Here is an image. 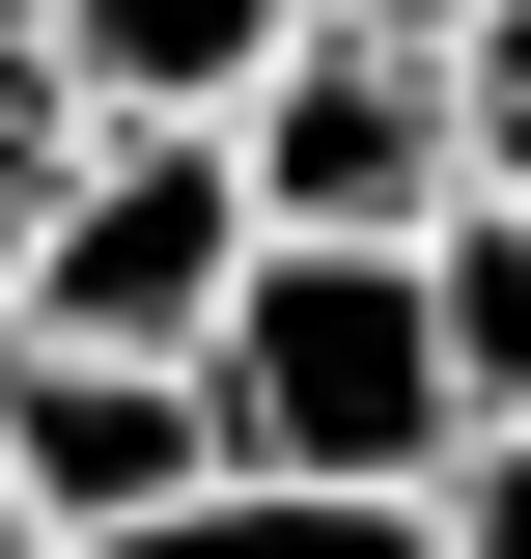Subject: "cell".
<instances>
[{"label":"cell","mask_w":531,"mask_h":559,"mask_svg":"<svg viewBox=\"0 0 531 559\" xmlns=\"http://www.w3.org/2000/svg\"><path fill=\"white\" fill-rule=\"evenodd\" d=\"M197 448L224 476H308V503H420L448 448V336H420V224H252L197 308Z\"/></svg>","instance_id":"6da1fadb"},{"label":"cell","mask_w":531,"mask_h":559,"mask_svg":"<svg viewBox=\"0 0 531 559\" xmlns=\"http://www.w3.org/2000/svg\"><path fill=\"white\" fill-rule=\"evenodd\" d=\"M224 252H252V197H224V112H57L0 336H113V364H197Z\"/></svg>","instance_id":"7a4b0ae2"},{"label":"cell","mask_w":531,"mask_h":559,"mask_svg":"<svg viewBox=\"0 0 531 559\" xmlns=\"http://www.w3.org/2000/svg\"><path fill=\"white\" fill-rule=\"evenodd\" d=\"M224 197L252 224H364V252L448 197V57H420V0H308L280 57L224 84Z\"/></svg>","instance_id":"3957f363"},{"label":"cell","mask_w":531,"mask_h":559,"mask_svg":"<svg viewBox=\"0 0 531 559\" xmlns=\"http://www.w3.org/2000/svg\"><path fill=\"white\" fill-rule=\"evenodd\" d=\"M197 364H113V336H0V532H140V503H197Z\"/></svg>","instance_id":"277c9868"},{"label":"cell","mask_w":531,"mask_h":559,"mask_svg":"<svg viewBox=\"0 0 531 559\" xmlns=\"http://www.w3.org/2000/svg\"><path fill=\"white\" fill-rule=\"evenodd\" d=\"M0 28H28V84H57V112H224L308 0H0Z\"/></svg>","instance_id":"5b68a950"},{"label":"cell","mask_w":531,"mask_h":559,"mask_svg":"<svg viewBox=\"0 0 531 559\" xmlns=\"http://www.w3.org/2000/svg\"><path fill=\"white\" fill-rule=\"evenodd\" d=\"M420 336H448V419H531V197H420Z\"/></svg>","instance_id":"8992f818"},{"label":"cell","mask_w":531,"mask_h":559,"mask_svg":"<svg viewBox=\"0 0 531 559\" xmlns=\"http://www.w3.org/2000/svg\"><path fill=\"white\" fill-rule=\"evenodd\" d=\"M84 559H420V503H308V476H197V503H140V532Z\"/></svg>","instance_id":"52a82bcc"},{"label":"cell","mask_w":531,"mask_h":559,"mask_svg":"<svg viewBox=\"0 0 531 559\" xmlns=\"http://www.w3.org/2000/svg\"><path fill=\"white\" fill-rule=\"evenodd\" d=\"M420 57H448V168L531 197V0H420Z\"/></svg>","instance_id":"ba28073f"},{"label":"cell","mask_w":531,"mask_h":559,"mask_svg":"<svg viewBox=\"0 0 531 559\" xmlns=\"http://www.w3.org/2000/svg\"><path fill=\"white\" fill-rule=\"evenodd\" d=\"M420 559H531V419H448L420 448Z\"/></svg>","instance_id":"9c48e42d"},{"label":"cell","mask_w":531,"mask_h":559,"mask_svg":"<svg viewBox=\"0 0 531 559\" xmlns=\"http://www.w3.org/2000/svg\"><path fill=\"white\" fill-rule=\"evenodd\" d=\"M28 168H57V84H28V28H0V280H28Z\"/></svg>","instance_id":"30bf717a"},{"label":"cell","mask_w":531,"mask_h":559,"mask_svg":"<svg viewBox=\"0 0 531 559\" xmlns=\"http://www.w3.org/2000/svg\"><path fill=\"white\" fill-rule=\"evenodd\" d=\"M0 559H57V532H0Z\"/></svg>","instance_id":"8fae6325"}]
</instances>
